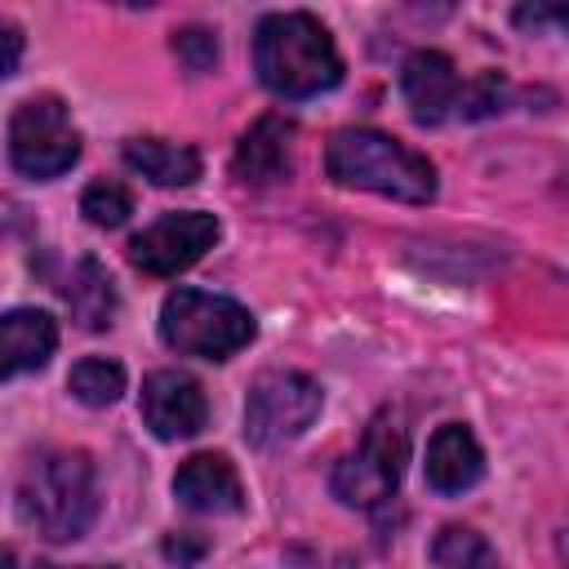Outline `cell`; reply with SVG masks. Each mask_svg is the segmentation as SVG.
I'll use <instances>...</instances> for the list:
<instances>
[{
    "label": "cell",
    "instance_id": "1",
    "mask_svg": "<svg viewBox=\"0 0 569 569\" xmlns=\"http://www.w3.org/2000/svg\"><path fill=\"white\" fill-rule=\"evenodd\" d=\"M18 516L49 542L80 538L98 516V476L84 449H40L18 480Z\"/></svg>",
    "mask_w": 569,
    "mask_h": 569
},
{
    "label": "cell",
    "instance_id": "2",
    "mask_svg": "<svg viewBox=\"0 0 569 569\" xmlns=\"http://www.w3.org/2000/svg\"><path fill=\"white\" fill-rule=\"evenodd\" d=\"M253 67L280 98H316L342 80L338 44L311 13H267L253 31Z\"/></svg>",
    "mask_w": 569,
    "mask_h": 569
},
{
    "label": "cell",
    "instance_id": "3",
    "mask_svg": "<svg viewBox=\"0 0 569 569\" xmlns=\"http://www.w3.org/2000/svg\"><path fill=\"white\" fill-rule=\"evenodd\" d=\"M325 169L342 187L378 191V196H391L405 204H427L436 196V164L382 129L333 133V142L325 151Z\"/></svg>",
    "mask_w": 569,
    "mask_h": 569
},
{
    "label": "cell",
    "instance_id": "4",
    "mask_svg": "<svg viewBox=\"0 0 569 569\" xmlns=\"http://www.w3.org/2000/svg\"><path fill=\"white\" fill-rule=\"evenodd\" d=\"M253 333H258V325H253L249 307H240L236 298H222V293L173 289L160 307V338L182 356L227 360L240 347H249Z\"/></svg>",
    "mask_w": 569,
    "mask_h": 569
},
{
    "label": "cell",
    "instance_id": "5",
    "mask_svg": "<svg viewBox=\"0 0 569 569\" xmlns=\"http://www.w3.org/2000/svg\"><path fill=\"white\" fill-rule=\"evenodd\" d=\"M405 458H409L405 427H400V418L391 409H382L365 427L360 445L333 467L329 489L347 507H378V502H387L396 493V485L405 476Z\"/></svg>",
    "mask_w": 569,
    "mask_h": 569
},
{
    "label": "cell",
    "instance_id": "6",
    "mask_svg": "<svg viewBox=\"0 0 569 569\" xmlns=\"http://www.w3.org/2000/svg\"><path fill=\"white\" fill-rule=\"evenodd\" d=\"M325 405V391L316 378L298 369H271L249 387L244 400V440L258 449H276L293 436H302Z\"/></svg>",
    "mask_w": 569,
    "mask_h": 569
},
{
    "label": "cell",
    "instance_id": "7",
    "mask_svg": "<svg viewBox=\"0 0 569 569\" xmlns=\"http://www.w3.org/2000/svg\"><path fill=\"white\" fill-rule=\"evenodd\" d=\"M9 156H13V169L27 178H58L80 160V133H76L62 98L36 93L13 111Z\"/></svg>",
    "mask_w": 569,
    "mask_h": 569
},
{
    "label": "cell",
    "instance_id": "8",
    "mask_svg": "<svg viewBox=\"0 0 569 569\" xmlns=\"http://www.w3.org/2000/svg\"><path fill=\"white\" fill-rule=\"evenodd\" d=\"M218 240V218L204 209H182V213H164L160 222L142 227L129 240V262L147 276H178L187 271L209 244Z\"/></svg>",
    "mask_w": 569,
    "mask_h": 569
},
{
    "label": "cell",
    "instance_id": "9",
    "mask_svg": "<svg viewBox=\"0 0 569 569\" xmlns=\"http://www.w3.org/2000/svg\"><path fill=\"white\" fill-rule=\"evenodd\" d=\"M142 422L151 427V436L160 440H187L204 427L209 418V405H204V391L191 373H178V369H156L142 378Z\"/></svg>",
    "mask_w": 569,
    "mask_h": 569
},
{
    "label": "cell",
    "instance_id": "10",
    "mask_svg": "<svg viewBox=\"0 0 569 569\" xmlns=\"http://www.w3.org/2000/svg\"><path fill=\"white\" fill-rule=\"evenodd\" d=\"M400 93H405V102H409L418 124H440L458 107V93H462L453 58L440 53V49L409 53L405 67H400Z\"/></svg>",
    "mask_w": 569,
    "mask_h": 569
},
{
    "label": "cell",
    "instance_id": "11",
    "mask_svg": "<svg viewBox=\"0 0 569 569\" xmlns=\"http://www.w3.org/2000/svg\"><path fill=\"white\" fill-rule=\"evenodd\" d=\"M173 498L196 516H231L244 507L240 476L222 453H191L173 476Z\"/></svg>",
    "mask_w": 569,
    "mask_h": 569
},
{
    "label": "cell",
    "instance_id": "12",
    "mask_svg": "<svg viewBox=\"0 0 569 569\" xmlns=\"http://www.w3.org/2000/svg\"><path fill=\"white\" fill-rule=\"evenodd\" d=\"M58 347V320L36 307L0 316V382L27 369H40Z\"/></svg>",
    "mask_w": 569,
    "mask_h": 569
},
{
    "label": "cell",
    "instance_id": "13",
    "mask_svg": "<svg viewBox=\"0 0 569 569\" xmlns=\"http://www.w3.org/2000/svg\"><path fill=\"white\" fill-rule=\"evenodd\" d=\"M485 476V453L462 422H445L427 445V485L436 493H462Z\"/></svg>",
    "mask_w": 569,
    "mask_h": 569
},
{
    "label": "cell",
    "instance_id": "14",
    "mask_svg": "<svg viewBox=\"0 0 569 569\" xmlns=\"http://www.w3.org/2000/svg\"><path fill=\"white\" fill-rule=\"evenodd\" d=\"M289 138H293V124L284 116H262L244 129V138L236 142V178L240 182H253V187H267V182H280L289 173Z\"/></svg>",
    "mask_w": 569,
    "mask_h": 569
},
{
    "label": "cell",
    "instance_id": "15",
    "mask_svg": "<svg viewBox=\"0 0 569 569\" xmlns=\"http://www.w3.org/2000/svg\"><path fill=\"white\" fill-rule=\"evenodd\" d=\"M124 164L151 178L156 187H191L200 178V151L187 142H169V138H129Z\"/></svg>",
    "mask_w": 569,
    "mask_h": 569
},
{
    "label": "cell",
    "instance_id": "16",
    "mask_svg": "<svg viewBox=\"0 0 569 569\" xmlns=\"http://www.w3.org/2000/svg\"><path fill=\"white\" fill-rule=\"evenodd\" d=\"M67 307L80 329H107L116 320V284L98 258H80L67 284Z\"/></svg>",
    "mask_w": 569,
    "mask_h": 569
},
{
    "label": "cell",
    "instance_id": "17",
    "mask_svg": "<svg viewBox=\"0 0 569 569\" xmlns=\"http://www.w3.org/2000/svg\"><path fill=\"white\" fill-rule=\"evenodd\" d=\"M431 569H498V551L471 525H445L431 542Z\"/></svg>",
    "mask_w": 569,
    "mask_h": 569
},
{
    "label": "cell",
    "instance_id": "18",
    "mask_svg": "<svg viewBox=\"0 0 569 569\" xmlns=\"http://www.w3.org/2000/svg\"><path fill=\"white\" fill-rule=\"evenodd\" d=\"M67 387H71V396H76L80 405L102 409V405H116V400H120V391H124V369H120L116 360H107V356H84L80 365H71Z\"/></svg>",
    "mask_w": 569,
    "mask_h": 569
},
{
    "label": "cell",
    "instance_id": "19",
    "mask_svg": "<svg viewBox=\"0 0 569 569\" xmlns=\"http://www.w3.org/2000/svg\"><path fill=\"white\" fill-rule=\"evenodd\" d=\"M80 213L93 222V227H120L129 213H133V196L124 182H111V178H98L84 187L80 196Z\"/></svg>",
    "mask_w": 569,
    "mask_h": 569
},
{
    "label": "cell",
    "instance_id": "20",
    "mask_svg": "<svg viewBox=\"0 0 569 569\" xmlns=\"http://www.w3.org/2000/svg\"><path fill=\"white\" fill-rule=\"evenodd\" d=\"M173 53H178V62L187 71L200 76V71H209L218 62V36L209 27H182V31H173Z\"/></svg>",
    "mask_w": 569,
    "mask_h": 569
},
{
    "label": "cell",
    "instance_id": "21",
    "mask_svg": "<svg viewBox=\"0 0 569 569\" xmlns=\"http://www.w3.org/2000/svg\"><path fill=\"white\" fill-rule=\"evenodd\" d=\"M502 98H507V80L498 71H485L471 89L458 93V107H462V116H493V111H502Z\"/></svg>",
    "mask_w": 569,
    "mask_h": 569
},
{
    "label": "cell",
    "instance_id": "22",
    "mask_svg": "<svg viewBox=\"0 0 569 569\" xmlns=\"http://www.w3.org/2000/svg\"><path fill=\"white\" fill-rule=\"evenodd\" d=\"M204 551H209V542L200 533H169L164 538V556L178 560V565H196Z\"/></svg>",
    "mask_w": 569,
    "mask_h": 569
},
{
    "label": "cell",
    "instance_id": "23",
    "mask_svg": "<svg viewBox=\"0 0 569 569\" xmlns=\"http://www.w3.org/2000/svg\"><path fill=\"white\" fill-rule=\"evenodd\" d=\"M18 58H22V27L9 22V18H0V80L13 76Z\"/></svg>",
    "mask_w": 569,
    "mask_h": 569
},
{
    "label": "cell",
    "instance_id": "24",
    "mask_svg": "<svg viewBox=\"0 0 569 569\" xmlns=\"http://www.w3.org/2000/svg\"><path fill=\"white\" fill-rule=\"evenodd\" d=\"M516 22L520 27H542V22H565L560 9H516Z\"/></svg>",
    "mask_w": 569,
    "mask_h": 569
},
{
    "label": "cell",
    "instance_id": "25",
    "mask_svg": "<svg viewBox=\"0 0 569 569\" xmlns=\"http://www.w3.org/2000/svg\"><path fill=\"white\" fill-rule=\"evenodd\" d=\"M89 569H116V565H89Z\"/></svg>",
    "mask_w": 569,
    "mask_h": 569
}]
</instances>
